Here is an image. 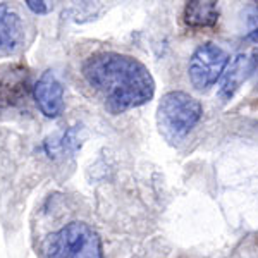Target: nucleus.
Here are the masks:
<instances>
[{
	"label": "nucleus",
	"mask_w": 258,
	"mask_h": 258,
	"mask_svg": "<svg viewBox=\"0 0 258 258\" xmlns=\"http://www.w3.org/2000/svg\"><path fill=\"white\" fill-rule=\"evenodd\" d=\"M81 71L112 114L145 105L155 95V80L150 69L126 53L97 52L83 62Z\"/></svg>",
	"instance_id": "f257e3e1"
},
{
	"label": "nucleus",
	"mask_w": 258,
	"mask_h": 258,
	"mask_svg": "<svg viewBox=\"0 0 258 258\" xmlns=\"http://www.w3.org/2000/svg\"><path fill=\"white\" fill-rule=\"evenodd\" d=\"M203 107L186 91H169L157 107V126L169 143H179L202 120Z\"/></svg>",
	"instance_id": "f03ea898"
},
{
	"label": "nucleus",
	"mask_w": 258,
	"mask_h": 258,
	"mask_svg": "<svg viewBox=\"0 0 258 258\" xmlns=\"http://www.w3.org/2000/svg\"><path fill=\"white\" fill-rule=\"evenodd\" d=\"M43 258H103V246L98 232L86 222L66 224L52 232L43 243Z\"/></svg>",
	"instance_id": "7ed1b4c3"
},
{
	"label": "nucleus",
	"mask_w": 258,
	"mask_h": 258,
	"mask_svg": "<svg viewBox=\"0 0 258 258\" xmlns=\"http://www.w3.org/2000/svg\"><path fill=\"white\" fill-rule=\"evenodd\" d=\"M229 64V53L215 43H203L195 50L188 64L191 85L203 91L214 86Z\"/></svg>",
	"instance_id": "20e7f679"
},
{
	"label": "nucleus",
	"mask_w": 258,
	"mask_h": 258,
	"mask_svg": "<svg viewBox=\"0 0 258 258\" xmlns=\"http://www.w3.org/2000/svg\"><path fill=\"white\" fill-rule=\"evenodd\" d=\"M33 97L41 114L48 119L60 117L66 109L64 86L52 71H45L33 86Z\"/></svg>",
	"instance_id": "39448f33"
},
{
	"label": "nucleus",
	"mask_w": 258,
	"mask_h": 258,
	"mask_svg": "<svg viewBox=\"0 0 258 258\" xmlns=\"http://www.w3.org/2000/svg\"><path fill=\"white\" fill-rule=\"evenodd\" d=\"M31 88L30 73L21 66L0 69V109L14 107L28 97Z\"/></svg>",
	"instance_id": "423d86ee"
},
{
	"label": "nucleus",
	"mask_w": 258,
	"mask_h": 258,
	"mask_svg": "<svg viewBox=\"0 0 258 258\" xmlns=\"http://www.w3.org/2000/svg\"><path fill=\"white\" fill-rule=\"evenodd\" d=\"M24 45V24L21 16L7 4H0V57H12Z\"/></svg>",
	"instance_id": "0eeeda50"
},
{
	"label": "nucleus",
	"mask_w": 258,
	"mask_h": 258,
	"mask_svg": "<svg viewBox=\"0 0 258 258\" xmlns=\"http://www.w3.org/2000/svg\"><path fill=\"white\" fill-rule=\"evenodd\" d=\"M255 71V62H253V55L248 53H239L234 59L227 64L226 71H224L222 78L219 83V98L222 102H229L238 90L243 86V83L248 80Z\"/></svg>",
	"instance_id": "6e6552de"
},
{
	"label": "nucleus",
	"mask_w": 258,
	"mask_h": 258,
	"mask_svg": "<svg viewBox=\"0 0 258 258\" xmlns=\"http://www.w3.org/2000/svg\"><path fill=\"white\" fill-rule=\"evenodd\" d=\"M219 21V6L217 2H200L193 0L184 7V23L188 28L202 30V28H212Z\"/></svg>",
	"instance_id": "1a4fd4ad"
},
{
	"label": "nucleus",
	"mask_w": 258,
	"mask_h": 258,
	"mask_svg": "<svg viewBox=\"0 0 258 258\" xmlns=\"http://www.w3.org/2000/svg\"><path fill=\"white\" fill-rule=\"evenodd\" d=\"M28 7L35 12V14H47V12H50V9H52V6H50V2H43V0H28Z\"/></svg>",
	"instance_id": "9d476101"
},
{
	"label": "nucleus",
	"mask_w": 258,
	"mask_h": 258,
	"mask_svg": "<svg viewBox=\"0 0 258 258\" xmlns=\"http://www.w3.org/2000/svg\"><path fill=\"white\" fill-rule=\"evenodd\" d=\"M251 55H253V62H255V71H253V74H256V81H258V50L253 52Z\"/></svg>",
	"instance_id": "9b49d317"
}]
</instances>
